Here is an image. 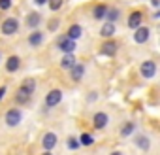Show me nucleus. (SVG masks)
I'll use <instances>...</instances> for the list:
<instances>
[{
    "instance_id": "31",
    "label": "nucleus",
    "mask_w": 160,
    "mask_h": 155,
    "mask_svg": "<svg viewBox=\"0 0 160 155\" xmlns=\"http://www.w3.org/2000/svg\"><path fill=\"white\" fill-rule=\"evenodd\" d=\"M34 2H36V4H40V6H42V4H45V2H47V0H34Z\"/></svg>"
},
{
    "instance_id": "25",
    "label": "nucleus",
    "mask_w": 160,
    "mask_h": 155,
    "mask_svg": "<svg viewBox=\"0 0 160 155\" xmlns=\"http://www.w3.org/2000/svg\"><path fill=\"white\" fill-rule=\"evenodd\" d=\"M47 2H49V8H51L53 12L60 10V6H62V0H47Z\"/></svg>"
},
{
    "instance_id": "27",
    "label": "nucleus",
    "mask_w": 160,
    "mask_h": 155,
    "mask_svg": "<svg viewBox=\"0 0 160 155\" xmlns=\"http://www.w3.org/2000/svg\"><path fill=\"white\" fill-rule=\"evenodd\" d=\"M12 0H0V10H10Z\"/></svg>"
},
{
    "instance_id": "29",
    "label": "nucleus",
    "mask_w": 160,
    "mask_h": 155,
    "mask_svg": "<svg viewBox=\"0 0 160 155\" xmlns=\"http://www.w3.org/2000/svg\"><path fill=\"white\" fill-rule=\"evenodd\" d=\"M4 95H6V87H0V100L4 99Z\"/></svg>"
},
{
    "instance_id": "21",
    "label": "nucleus",
    "mask_w": 160,
    "mask_h": 155,
    "mask_svg": "<svg viewBox=\"0 0 160 155\" xmlns=\"http://www.w3.org/2000/svg\"><path fill=\"white\" fill-rule=\"evenodd\" d=\"M34 87H36V82H34V80H25L23 85H21V89H25V91L30 93V95L34 93Z\"/></svg>"
},
{
    "instance_id": "24",
    "label": "nucleus",
    "mask_w": 160,
    "mask_h": 155,
    "mask_svg": "<svg viewBox=\"0 0 160 155\" xmlns=\"http://www.w3.org/2000/svg\"><path fill=\"white\" fill-rule=\"evenodd\" d=\"M117 17H119V10H108L106 12V17L104 19H108V21H117Z\"/></svg>"
},
{
    "instance_id": "12",
    "label": "nucleus",
    "mask_w": 160,
    "mask_h": 155,
    "mask_svg": "<svg viewBox=\"0 0 160 155\" xmlns=\"http://www.w3.org/2000/svg\"><path fill=\"white\" fill-rule=\"evenodd\" d=\"M19 66H21V59H19V57H15V55H13V57H10V59H8V62H6V70H8V72H17V70H19Z\"/></svg>"
},
{
    "instance_id": "15",
    "label": "nucleus",
    "mask_w": 160,
    "mask_h": 155,
    "mask_svg": "<svg viewBox=\"0 0 160 155\" xmlns=\"http://www.w3.org/2000/svg\"><path fill=\"white\" fill-rule=\"evenodd\" d=\"M42 42H43V34H42L40 30H34V32L28 36V44H30V45H40Z\"/></svg>"
},
{
    "instance_id": "9",
    "label": "nucleus",
    "mask_w": 160,
    "mask_h": 155,
    "mask_svg": "<svg viewBox=\"0 0 160 155\" xmlns=\"http://www.w3.org/2000/svg\"><path fill=\"white\" fill-rule=\"evenodd\" d=\"M100 53H102V55H108V57H113V55L117 53V44H115V42H111V40H109V42H106V44L100 47Z\"/></svg>"
},
{
    "instance_id": "18",
    "label": "nucleus",
    "mask_w": 160,
    "mask_h": 155,
    "mask_svg": "<svg viewBox=\"0 0 160 155\" xmlns=\"http://www.w3.org/2000/svg\"><path fill=\"white\" fill-rule=\"evenodd\" d=\"M40 21H42V15H40V13H30V15L27 17V25L32 27V29H36V27L40 25Z\"/></svg>"
},
{
    "instance_id": "5",
    "label": "nucleus",
    "mask_w": 160,
    "mask_h": 155,
    "mask_svg": "<svg viewBox=\"0 0 160 155\" xmlns=\"http://www.w3.org/2000/svg\"><path fill=\"white\" fill-rule=\"evenodd\" d=\"M156 74V62L154 61H145L141 64V76L143 78H152Z\"/></svg>"
},
{
    "instance_id": "26",
    "label": "nucleus",
    "mask_w": 160,
    "mask_h": 155,
    "mask_svg": "<svg viewBox=\"0 0 160 155\" xmlns=\"http://www.w3.org/2000/svg\"><path fill=\"white\" fill-rule=\"evenodd\" d=\"M68 147H70V149H77V147H79V142H77L75 138H68Z\"/></svg>"
},
{
    "instance_id": "22",
    "label": "nucleus",
    "mask_w": 160,
    "mask_h": 155,
    "mask_svg": "<svg viewBox=\"0 0 160 155\" xmlns=\"http://www.w3.org/2000/svg\"><path fill=\"white\" fill-rule=\"evenodd\" d=\"M136 144H138L141 149H149V146H151V142H149L147 136H138V138H136Z\"/></svg>"
},
{
    "instance_id": "2",
    "label": "nucleus",
    "mask_w": 160,
    "mask_h": 155,
    "mask_svg": "<svg viewBox=\"0 0 160 155\" xmlns=\"http://www.w3.org/2000/svg\"><path fill=\"white\" fill-rule=\"evenodd\" d=\"M17 29H19V23H17L15 17H8V19H4V23H2V34L12 36V34L17 32Z\"/></svg>"
},
{
    "instance_id": "3",
    "label": "nucleus",
    "mask_w": 160,
    "mask_h": 155,
    "mask_svg": "<svg viewBox=\"0 0 160 155\" xmlns=\"http://www.w3.org/2000/svg\"><path fill=\"white\" fill-rule=\"evenodd\" d=\"M57 44H58V49L64 53H73V49H75V40H72L68 36H60Z\"/></svg>"
},
{
    "instance_id": "16",
    "label": "nucleus",
    "mask_w": 160,
    "mask_h": 155,
    "mask_svg": "<svg viewBox=\"0 0 160 155\" xmlns=\"http://www.w3.org/2000/svg\"><path fill=\"white\" fill-rule=\"evenodd\" d=\"M81 27H79V25H72L70 29H68V32H66V36L68 38H72V40H77L79 36H81Z\"/></svg>"
},
{
    "instance_id": "6",
    "label": "nucleus",
    "mask_w": 160,
    "mask_h": 155,
    "mask_svg": "<svg viewBox=\"0 0 160 155\" xmlns=\"http://www.w3.org/2000/svg\"><path fill=\"white\" fill-rule=\"evenodd\" d=\"M149 34H151V30L147 29V27H138L136 29V34H134V40L138 42V44H145L147 40H149Z\"/></svg>"
},
{
    "instance_id": "23",
    "label": "nucleus",
    "mask_w": 160,
    "mask_h": 155,
    "mask_svg": "<svg viewBox=\"0 0 160 155\" xmlns=\"http://www.w3.org/2000/svg\"><path fill=\"white\" fill-rule=\"evenodd\" d=\"M132 132H134V123H124L122 129H121V134L122 136H130Z\"/></svg>"
},
{
    "instance_id": "7",
    "label": "nucleus",
    "mask_w": 160,
    "mask_h": 155,
    "mask_svg": "<svg viewBox=\"0 0 160 155\" xmlns=\"http://www.w3.org/2000/svg\"><path fill=\"white\" fill-rule=\"evenodd\" d=\"M57 140H58V138H57V134H55V132H47V134L43 136V140H42L43 149H47V151H49V149H53V147L57 146Z\"/></svg>"
},
{
    "instance_id": "1",
    "label": "nucleus",
    "mask_w": 160,
    "mask_h": 155,
    "mask_svg": "<svg viewBox=\"0 0 160 155\" xmlns=\"http://www.w3.org/2000/svg\"><path fill=\"white\" fill-rule=\"evenodd\" d=\"M21 119H23L21 110L12 108V110H8V112H6V125H10V127H17V125L21 123Z\"/></svg>"
},
{
    "instance_id": "28",
    "label": "nucleus",
    "mask_w": 160,
    "mask_h": 155,
    "mask_svg": "<svg viewBox=\"0 0 160 155\" xmlns=\"http://www.w3.org/2000/svg\"><path fill=\"white\" fill-rule=\"evenodd\" d=\"M57 27H58V21H51V23H49V29H51V30H55Z\"/></svg>"
},
{
    "instance_id": "30",
    "label": "nucleus",
    "mask_w": 160,
    "mask_h": 155,
    "mask_svg": "<svg viewBox=\"0 0 160 155\" xmlns=\"http://www.w3.org/2000/svg\"><path fill=\"white\" fill-rule=\"evenodd\" d=\"M151 4H152V8H158L160 4H158V0H151Z\"/></svg>"
},
{
    "instance_id": "19",
    "label": "nucleus",
    "mask_w": 160,
    "mask_h": 155,
    "mask_svg": "<svg viewBox=\"0 0 160 155\" xmlns=\"http://www.w3.org/2000/svg\"><path fill=\"white\" fill-rule=\"evenodd\" d=\"M15 100H17L19 104H27V102L30 100V93H27L25 89H19L17 95H15Z\"/></svg>"
},
{
    "instance_id": "8",
    "label": "nucleus",
    "mask_w": 160,
    "mask_h": 155,
    "mask_svg": "<svg viewBox=\"0 0 160 155\" xmlns=\"http://www.w3.org/2000/svg\"><path fill=\"white\" fill-rule=\"evenodd\" d=\"M70 74H72V80L73 82H79L83 78V74H85V64H73L72 68H70Z\"/></svg>"
},
{
    "instance_id": "14",
    "label": "nucleus",
    "mask_w": 160,
    "mask_h": 155,
    "mask_svg": "<svg viewBox=\"0 0 160 155\" xmlns=\"http://www.w3.org/2000/svg\"><path fill=\"white\" fill-rule=\"evenodd\" d=\"M73 64H75V57H73V53H66V55L62 57V61H60V66H62L64 70H70Z\"/></svg>"
},
{
    "instance_id": "13",
    "label": "nucleus",
    "mask_w": 160,
    "mask_h": 155,
    "mask_svg": "<svg viewBox=\"0 0 160 155\" xmlns=\"http://www.w3.org/2000/svg\"><path fill=\"white\" fill-rule=\"evenodd\" d=\"M113 34H115V25H113V21H108V23L102 27L100 36H104V38H111Z\"/></svg>"
},
{
    "instance_id": "4",
    "label": "nucleus",
    "mask_w": 160,
    "mask_h": 155,
    "mask_svg": "<svg viewBox=\"0 0 160 155\" xmlns=\"http://www.w3.org/2000/svg\"><path fill=\"white\" fill-rule=\"evenodd\" d=\"M60 100H62V91H60V89H53V91H49L47 97H45V104H47V108L57 106Z\"/></svg>"
},
{
    "instance_id": "10",
    "label": "nucleus",
    "mask_w": 160,
    "mask_h": 155,
    "mask_svg": "<svg viewBox=\"0 0 160 155\" xmlns=\"http://www.w3.org/2000/svg\"><path fill=\"white\" fill-rule=\"evenodd\" d=\"M141 19H143V13H141V12L130 13V17H128V27H130V29H138V27L141 25Z\"/></svg>"
},
{
    "instance_id": "17",
    "label": "nucleus",
    "mask_w": 160,
    "mask_h": 155,
    "mask_svg": "<svg viewBox=\"0 0 160 155\" xmlns=\"http://www.w3.org/2000/svg\"><path fill=\"white\" fill-rule=\"evenodd\" d=\"M106 12H108V6H106V4H98V6L94 8L92 15H94V19H104V17H106Z\"/></svg>"
},
{
    "instance_id": "11",
    "label": "nucleus",
    "mask_w": 160,
    "mask_h": 155,
    "mask_svg": "<svg viewBox=\"0 0 160 155\" xmlns=\"http://www.w3.org/2000/svg\"><path fill=\"white\" fill-rule=\"evenodd\" d=\"M108 125V114H104V112H98V114H94V129H104Z\"/></svg>"
},
{
    "instance_id": "20",
    "label": "nucleus",
    "mask_w": 160,
    "mask_h": 155,
    "mask_svg": "<svg viewBox=\"0 0 160 155\" xmlns=\"http://www.w3.org/2000/svg\"><path fill=\"white\" fill-rule=\"evenodd\" d=\"M79 144H81V146H92L94 144V138L89 132H83L81 136H79Z\"/></svg>"
}]
</instances>
